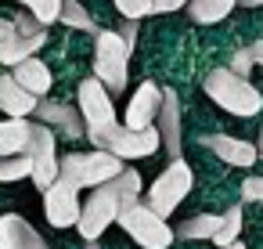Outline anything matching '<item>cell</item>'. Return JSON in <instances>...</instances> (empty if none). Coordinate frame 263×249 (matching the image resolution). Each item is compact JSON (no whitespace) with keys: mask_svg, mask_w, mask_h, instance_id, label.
<instances>
[{"mask_svg":"<svg viewBox=\"0 0 263 249\" xmlns=\"http://www.w3.org/2000/svg\"><path fill=\"white\" fill-rule=\"evenodd\" d=\"M205 94H209L220 109H227V112H234V116H256L259 105H263L259 91H256L245 76H238V73H231V69H213V73L205 76Z\"/></svg>","mask_w":263,"mask_h":249,"instance_id":"1","label":"cell"},{"mask_svg":"<svg viewBox=\"0 0 263 249\" xmlns=\"http://www.w3.org/2000/svg\"><path fill=\"white\" fill-rule=\"evenodd\" d=\"M80 116H83V127H87L83 134L94 141V148H101L105 137L119 127V119L112 112V98H108V91L101 87L98 76L80 83Z\"/></svg>","mask_w":263,"mask_h":249,"instance_id":"2","label":"cell"},{"mask_svg":"<svg viewBox=\"0 0 263 249\" xmlns=\"http://www.w3.org/2000/svg\"><path fill=\"white\" fill-rule=\"evenodd\" d=\"M123 170V159L105 152V148H94V152H72L65 159H58V177L72 181L76 188H94L108 177H116Z\"/></svg>","mask_w":263,"mask_h":249,"instance_id":"3","label":"cell"},{"mask_svg":"<svg viewBox=\"0 0 263 249\" xmlns=\"http://www.w3.org/2000/svg\"><path fill=\"white\" fill-rule=\"evenodd\" d=\"M116 224H119L137 245H144V249H166V245L173 242V231H170L166 217H159L152 206H141V199L130 202V206H123V209L116 213Z\"/></svg>","mask_w":263,"mask_h":249,"instance_id":"4","label":"cell"},{"mask_svg":"<svg viewBox=\"0 0 263 249\" xmlns=\"http://www.w3.org/2000/svg\"><path fill=\"white\" fill-rule=\"evenodd\" d=\"M126 62H130V47L116 37V33H98V55H94V76L101 80V87L108 91V98H119L126 87Z\"/></svg>","mask_w":263,"mask_h":249,"instance_id":"5","label":"cell"},{"mask_svg":"<svg viewBox=\"0 0 263 249\" xmlns=\"http://www.w3.org/2000/svg\"><path fill=\"white\" fill-rule=\"evenodd\" d=\"M191 184H195V177H191V166L177 155V159H170V166L152 181V191H148V206L159 213V217H170L180 202H184V195L191 191Z\"/></svg>","mask_w":263,"mask_h":249,"instance_id":"6","label":"cell"},{"mask_svg":"<svg viewBox=\"0 0 263 249\" xmlns=\"http://www.w3.org/2000/svg\"><path fill=\"white\" fill-rule=\"evenodd\" d=\"M116 213H119V199L108 191V184H105V181L94 184V188H90V199L80 202V217H76L80 235H83L87 242L98 238V235H105V227L116 224Z\"/></svg>","mask_w":263,"mask_h":249,"instance_id":"7","label":"cell"},{"mask_svg":"<svg viewBox=\"0 0 263 249\" xmlns=\"http://www.w3.org/2000/svg\"><path fill=\"white\" fill-rule=\"evenodd\" d=\"M26 155H29V181H36V188L44 191L54 177H58V155H54V134L44 123L29 127V141H26Z\"/></svg>","mask_w":263,"mask_h":249,"instance_id":"8","label":"cell"},{"mask_svg":"<svg viewBox=\"0 0 263 249\" xmlns=\"http://www.w3.org/2000/svg\"><path fill=\"white\" fill-rule=\"evenodd\" d=\"M44 44H47V29H44V22H36V19L26 11V15L11 19V37L0 44V62L15 65V62L36 55Z\"/></svg>","mask_w":263,"mask_h":249,"instance_id":"9","label":"cell"},{"mask_svg":"<svg viewBox=\"0 0 263 249\" xmlns=\"http://www.w3.org/2000/svg\"><path fill=\"white\" fill-rule=\"evenodd\" d=\"M101 148L112 152V155H119V159H144V155H152V152L159 148V130H155V127H141V130L116 127V130L105 137Z\"/></svg>","mask_w":263,"mask_h":249,"instance_id":"10","label":"cell"},{"mask_svg":"<svg viewBox=\"0 0 263 249\" xmlns=\"http://www.w3.org/2000/svg\"><path fill=\"white\" fill-rule=\"evenodd\" d=\"M47 199H44V209H47V220L54 227H72L76 217H80V188L65 177H54L47 188Z\"/></svg>","mask_w":263,"mask_h":249,"instance_id":"11","label":"cell"},{"mask_svg":"<svg viewBox=\"0 0 263 249\" xmlns=\"http://www.w3.org/2000/svg\"><path fill=\"white\" fill-rule=\"evenodd\" d=\"M155 119H159V127H155L159 130V145L166 148L170 159H177L180 155V98H177V91L162 87V101H159Z\"/></svg>","mask_w":263,"mask_h":249,"instance_id":"12","label":"cell"},{"mask_svg":"<svg viewBox=\"0 0 263 249\" xmlns=\"http://www.w3.org/2000/svg\"><path fill=\"white\" fill-rule=\"evenodd\" d=\"M0 249H51V245L40 238V231L26 217L4 213L0 217Z\"/></svg>","mask_w":263,"mask_h":249,"instance_id":"13","label":"cell"},{"mask_svg":"<svg viewBox=\"0 0 263 249\" xmlns=\"http://www.w3.org/2000/svg\"><path fill=\"white\" fill-rule=\"evenodd\" d=\"M159 101H162V87L159 83H141L126 105V123L130 130H141V127H152L155 112H159Z\"/></svg>","mask_w":263,"mask_h":249,"instance_id":"14","label":"cell"},{"mask_svg":"<svg viewBox=\"0 0 263 249\" xmlns=\"http://www.w3.org/2000/svg\"><path fill=\"white\" fill-rule=\"evenodd\" d=\"M33 112H36V119H44V123H51V127H62L65 137H83V130H87V127H83V116H80L76 109L62 105V101H40V98H36Z\"/></svg>","mask_w":263,"mask_h":249,"instance_id":"15","label":"cell"},{"mask_svg":"<svg viewBox=\"0 0 263 249\" xmlns=\"http://www.w3.org/2000/svg\"><path fill=\"white\" fill-rule=\"evenodd\" d=\"M205 148H209L216 159L231 163V166H252V163H256V145H249V141H241V137L209 134V137H205Z\"/></svg>","mask_w":263,"mask_h":249,"instance_id":"16","label":"cell"},{"mask_svg":"<svg viewBox=\"0 0 263 249\" xmlns=\"http://www.w3.org/2000/svg\"><path fill=\"white\" fill-rule=\"evenodd\" d=\"M11 76H15V83H18V87H26V91H29V94H36V98H44V94L51 91V69H47L44 62H36L33 55H29V58H22V62H15Z\"/></svg>","mask_w":263,"mask_h":249,"instance_id":"17","label":"cell"},{"mask_svg":"<svg viewBox=\"0 0 263 249\" xmlns=\"http://www.w3.org/2000/svg\"><path fill=\"white\" fill-rule=\"evenodd\" d=\"M33 105H36V94L18 87L15 76H0V112H8V116H33Z\"/></svg>","mask_w":263,"mask_h":249,"instance_id":"18","label":"cell"},{"mask_svg":"<svg viewBox=\"0 0 263 249\" xmlns=\"http://www.w3.org/2000/svg\"><path fill=\"white\" fill-rule=\"evenodd\" d=\"M29 119L26 116H8L0 123V155H15V152H26V141H29Z\"/></svg>","mask_w":263,"mask_h":249,"instance_id":"19","label":"cell"},{"mask_svg":"<svg viewBox=\"0 0 263 249\" xmlns=\"http://www.w3.org/2000/svg\"><path fill=\"white\" fill-rule=\"evenodd\" d=\"M187 15L195 19V22H220V19H227L231 15V8H234V0H187Z\"/></svg>","mask_w":263,"mask_h":249,"instance_id":"20","label":"cell"},{"mask_svg":"<svg viewBox=\"0 0 263 249\" xmlns=\"http://www.w3.org/2000/svg\"><path fill=\"white\" fill-rule=\"evenodd\" d=\"M58 19H62L69 29H80V33H90V29H94V19L87 15V8L80 4V0H62Z\"/></svg>","mask_w":263,"mask_h":249,"instance_id":"21","label":"cell"},{"mask_svg":"<svg viewBox=\"0 0 263 249\" xmlns=\"http://www.w3.org/2000/svg\"><path fill=\"white\" fill-rule=\"evenodd\" d=\"M216 224H220V217H213V213H198V217L184 220L173 235H180V238H209V235L216 231Z\"/></svg>","mask_w":263,"mask_h":249,"instance_id":"22","label":"cell"},{"mask_svg":"<svg viewBox=\"0 0 263 249\" xmlns=\"http://www.w3.org/2000/svg\"><path fill=\"white\" fill-rule=\"evenodd\" d=\"M238 231H241V209H238V206H231V209L220 217V224H216V231H213L209 238L223 249L227 242H234V238H238Z\"/></svg>","mask_w":263,"mask_h":249,"instance_id":"23","label":"cell"},{"mask_svg":"<svg viewBox=\"0 0 263 249\" xmlns=\"http://www.w3.org/2000/svg\"><path fill=\"white\" fill-rule=\"evenodd\" d=\"M29 177V155L26 152H15V155H0V181H22Z\"/></svg>","mask_w":263,"mask_h":249,"instance_id":"24","label":"cell"},{"mask_svg":"<svg viewBox=\"0 0 263 249\" xmlns=\"http://www.w3.org/2000/svg\"><path fill=\"white\" fill-rule=\"evenodd\" d=\"M22 4H26V11H29L36 22H44V26L58 22V8H62V0H22Z\"/></svg>","mask_w":263,"mask_h":249,"instance_id":"25","label":"cell"},{"mask_svg":"<svg viewBox=\"0 0 263 249\" xmlns=\"http://www.w3.org/2000/svg\"><path fill=\"white\" fill-rule=\"evenodd\" d=\"M119 8L123 19H141V15H152V0H112Z\"/></svg>","mask_w":263,"mask_h":249,"instance_id":"26","label":"cell"},{"mask_svg":"<svg viewBox=\"0 0 263 249\" xmlns=\"http://www.w3.org/2000/svg\"><path fill=\"white\" fill-rule=\"evenodd\" d=\"M252 65H256V62H252V55H249V47H245V51H234V55H231V65H227V69L238 73V76H249Z\"/></svg>","mask_w":263,"mask_h":249,"instance_id":"27","label":"cell"},{"mask_svg":"<svg viewBox=\"0 0 263 249\" xmlns=\"http://www.w3.org/2000/svg\"><path fill=\"white\" fill-rule=\"evenodd\" d=\"M241 199L245 202H263V177H245L241 181Z\"/></svg>","mask_w":263,"mask_h":249,"instance_id":"28","label":"cell"},{"mask_svg":"<svg viewBox=\"0 0 263 249\" xmlns=\"http://www.w3.org/2000/svg\"><path fill=\"white\" fill-rule=\"evenodd\" d=\"M137 33H141V29H137V19H126V22H123V37H119V40H123V44L134 51V44H137Z\"/></svg>","mask_w":263,"mask_h":249,"instance_id":"29","label":"cell"},{"mask_svg":"<svg viewBox=\"0 0 263 249\" xmlns=\"http://www.w3.org/2000/svg\"><path fill=\"white\" fill-rule=\"evenodd\" d=\"M180 4H187V0H152V15H166V11H177Z\"/></svg>","mask_w":263,"mask_h":249,"instance_id":"30","label":"cell"},{"mask_svg":"<svg viewBox=\"0 0 263 249\" xmlns=\"http://www.w3.org/2000/svg\"><path fill=\"white\" fill-rule=\"evenodd\" d=\"M249 55H252V62H256V65H263V40H256V44L249 47Z\"/></svg>","mask_w":263,"mask_h":249,"instance_id":"31","label":"cell"},{"mask_svg":"<svg viewBox=\"0 0 263 249\" xmlns=\"http://www.w3.org/2000/svg\"><path fill=\"white\" fill-rule=\"evenodd\" d=\"M8 37H11V22H8V19H0V44H4Z\"/></svg>","mask_w":263,"mask_h":249,"instance_id":"32","label":"cell"},{"mask_svg":"<svg viewBox=\"0 0 263 249\" xmlns=\"http://www.w3.org/2000/svg\"><path fill=\"white\" fill-rule=\"evenodd\" d=\"M234 4H241V8H263V0H234Z\"/></svg>","mask_w":263,"mask_h":249,"instance_id":"33","label":"cell"},{"mask_svg":"<svg viewBox=\"0 0 263 249\" xmlns=\"http://www.w3.org/2000/svg\"><path fill=\"white\" fill-rule=\"evenodd\" d=\"M256 159H263V127H259V141H256Z\"/></svg>","mask_w":263,"mask_h":249,"instance_id":"34","label":"cell"},{"mask_svg":"<svg viewBox=\"0 0 263 249\" xmlns=\"http://www.w3.org/2000/svg\"><path fill=\"white\" fill-rule=\"evenodd\" d=\"M223 249H245V245H241V242H238V238H234V242H227V245H223Z\"/></svg>","mask_w":263,"mask_h":249,"instance_id":"35","label":"cell"},{"mask_svg":"<svg viewBox=\"0 0 263 249\" xmlns=\"http://www.w3.org/2000/svg\"><path fill=\"white\" fill-rule=\"evenodd\" d=\"M18 4H22V0H18Z\"/></svg>","mask_w":263,"mask_h":249,"instance_id":"36","label":"cell"}]
</instances>
